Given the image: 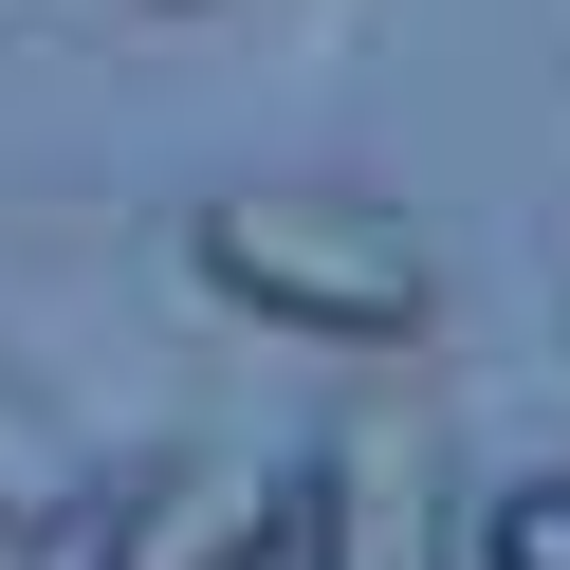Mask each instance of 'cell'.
<instances>
[{
	"mask_svg": "<svg viewBox=\"0 0 570 570\" xmlns=\"http://www.w3.org/2000/svg\"><path fill=\"white\" fill-rule=\"evenodd\" d=\"M479 570H570V479H515L479 515Z\"/></svg>",
	"mask_w": 570,
	"mask_h": 570,
	"instance_id": "obj_5",
	"label": "cell"
},
{
	"mask_svg": "<svg viewBox=\"0 0 570 570\" xmlns=\"http://www.w3.org/2000/svg\"><path fill=\"white\" fill-rule=\"evenodd\" d=\"M295 533H313L295 570H460V533H442V497H423L405 442H350L332 479L295 497Z\"/></svg>",
	"mask_w": 570,
	"mask_h": 570,
	"instance_id": "obj_3",
	"label": "cell"
},
{
	"mask_svg": "<svg viewBox=\"0 0 570 570\" xmlns=\"http://www.w3.org/2000/svg\"><path fill=\"white\" fill-rule=\"evenodd\" d=\"M92 497H111V479H92V460H75V423L0 386V533H75Z\"/></svg>",
	"mask_w": 570,
	"mask_h": 570,
	"instance_id": "obj_4",
	"label": "cell"
},
{
	"mask_svg": "<svg viewBox=\"0 0 570 570\" xmlns=\"http://www.w3.org/2000/svg\"><path fill=\"white\" fill-rule=\"evenodd\" d=\"M203 295L258 313L295 350H405L442 313V258H423L405 203H350V185H239L203 203Z\"/></svg>",
	"mask_w": 570,
	"mask_h": 570,
	"instance_id": "obj_1",
	"label": "cell"
},
{
	"mask_svg": "<svg viewBox=\"0 0 570 570\" xmlns=\"http://www.w3.org/2000/svg\"><path fill=\"white\" fill-rule=\"evenodd\" d=\"M92 533H111V570H276L295 552V479L239 442H185V460L92 497Z\"/></svg>",
	"mask_w": 570,
	"mask_h": 570,
	"instance_id": "obj_2",
	"label": "cell"
},
{
	"mask_svg": "<svg viewBox=\"0 0 570 570\" xmlns=\"http://www.w3.org/2000/svg\"><path fill=\"white\" fill-rule=\"evenodd\" d=\"M276 570H295V552H276Z\"/></svg>",
	"mask_w": 570,
	"mask_h": 570,
	"instance_id": "obj_7",
	"label": "cell"
},
{
	"mask_svg": "<svg viewBox=\"0 0 570 570\" xmlns=\"http://www.w3.org/2000/svg\"><path fill=\"white\" fill-rule=\"evenodd\" d=\"M0 570H38V533H0Z\"/></svg>",
	"mask_w": 570,
	"mask_h": 570,
	"instance_id": "obj_6",
	"label": "cell"
}]
</instances>
